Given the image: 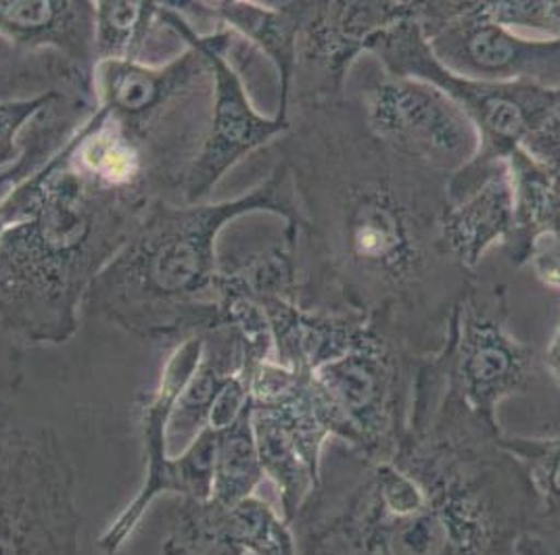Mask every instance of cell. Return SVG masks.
<instances>
[{
  "label": "cell",
  "instance_id": "cell-1",
  "mask_svg": "<svg viewBox=\"0 0 560 555\" xmlns=\"http://www.w3.org/2000/svg\"><path fill=\"white\" fill-rule=\"evenodd\" d=\"M277 142L295 197L298 305L360 318L429 359L475 272L445 247L447 174L374 137L353 94L287 105Z\"/></svg>",
  "mask_w": 560,
  "mask_h": 555
},
{
  "label": "cell",
  "instance_id": "cell-2",
  "mask_svg": "<svg viewBox=\"0 0 560 555\" xmlns=\"http://www.w3.org/2000/svg\"><path fill=\"white\" fill-rule=\"evenodd\" d=\"M502 439L452 385L445 351L429 357L392 458L328 442L291 522L298 555H516L525 532L552 520Z\"/></svg>",
  "mask_w": 560,
  "mask_h": 555
},
{
  "label": "cell",
  "instance_id": "cell-3",
  "mask_svg": "<svg viewBox=\"0 0 560 555\" xmlns=\"http://www.w3.org/2000/svg\"><path fill=\"white\" fill-rule=\"evenodd\" d=\"M153 203L84 176L68 142L0 203V330L22 347L71 341L94 280Z\"/></svg>",
  "mask_w": 560,
  "mask_h": 555
},
{
  "label": "cell",
  "instance_id": "cell-4",
  "mask_svg": "<svg viewBox=\"0 0 560 555\" xmlns=\"http://www.w3.org/2000/svg\"><path fill=\"white\" fill-rule=\"evenodd\" d=\"M254 211H272L293 228L298 209L284 163L238 199L195 205L155 201L94 280L84 311L139 339L176 345L222 326L215 240L234 217Z\"/></svg>",
  "mask_w": 560,
  "mask_h": 555
},
{
  "label": "cell",
  "instance_id": "cell-5",
  "mask_svg": "<svg viewBox=\"0 0 560 555\" xmlns=\"http://www.w3.org/2000/svg\"><path fill=\"white\" fill-rule=\"evenodd\" d=\"M96 103L135 140L165 201L183 203L190 167L210 132L213 75L192 45L162 66L103 61L94 70Z\"/></svg>",
  "mask_w": 560,
  "mask_h": 555
},
{
  "label": "cell",
  "instance_id": "cell-6",
  "mask_svg": "<svg viewBox=\"0 0 560 555\" xmlns=\"http://www.w3.org/2000/svg\"><path fill=\"white\" fill-rule=\"evenodd\" d=\"M82 524L63 440L0 397V555H84Z\"/></svg>",
  "mask_w": 560,
  "mask_h": 555
},
{
  "label": "cell",
  "instance_id": "cell-7",
  "mask_svg": "<svg viewBox=\"0 0 560 555\" xmlns=\"http://www.w3.org/2000/svg\"><path fill=\"white\" fill-rule=\"evenodd\" d=\"M427 359L366 322L350 351L316 371L335 417V440L366 458H392L404 439Z\"/></svg>",
  "mask_w": 560,
  "mask_h": 555
},
{
  "label": "cell",
  "instance_id": "cell-8",
  "mask_svg": "<svg viewBox=\"0 0 560 555\" xmlns=\"http://www.w3.org/2000/svg\"><path fill=\"white\" fill-rule=\"evenodd\" d=\"M252 424L264 474L279 488L280 513L291 527L320 481V463L335 439V417L314 374L268 359L252 387Z\"/></svg>",
  "mask_w": 560,
  "mask_h": 555
},
{
  "label": "cell",
  "instance_id": "cell-9",
  "mask_svg": "<svg viewBox=\"0 0 560 555\" xmlns=\"http://www.w3.org/2000/svg\"><path fill=\"white\" fill-rule=\"evenodd\" d=\"M366 50L389 73L431 82L465 109L481 137V151L472 162L477 165L509 162L557 105V88L534 82H477L445 70L422 36L419 15L376 34Z\"/></svg>",
  "mask_w": 560,
  "mask_h": 555
},
{
  "label": "cell",
  "instance_id": "cell-10",
  "mask_svg": "<svg viewBox=\"0 0 560 555\" xmlns=\"http://www.w3.org/2000/svg\"><path fill=\"white\" fill-rule=\"evenodd\" d=\"M203 353V336L178 343L165 362L160 382L139 399V437L144 458V481L137 497L119 511L98 536V550L116 555L139 529L147 509L162 495L180 499H208L211 495L215 430L206 428L178 456L170 453L167 424Z\"/></svg>",
  "mask_w": 560,
  "mask_h": 555
},
{
  "label": "cell",
  "instance_id": "cell-11",
  "mask_svg": "<svg viewBox=\"0 0 560 555\" xmlns=\"http://www.w3.org/2000/svg\"><path fill=\"white\" fill-rule=\"evenodd\" d=\"M444 351L452 385L470 410L491 422L504 399L527 393L536 378L537 351L511 330L506 288H488L477 274L456 309Z\"/></svg>",
  "mask_w": 560,
  "mask_h": 555
},
{
  "label": "cell",
  "instance_id": "cell-12",
  "mask_svg": "<svg viewBox=\"0 0 560 555\" xmlns=\"http://www.w3.org/2000/svg\"><path fill=\"white\" fill-rule=\"evenodd\" d=\"M374 137L397 153L454 176L477 160L481 137L465 109L431 82L373 73L353 94Z\"/></svg>",
  "mask_w": 560,
  "mask_h": 555
},
{
  "label": "cell",
  "instance_id": "cell-13",
  "mask_svg": "<svg viewBox=\"0 0 560 555\" xmlns=\"http://www.w3.org/2000/svg\"><path fill=\"white\" fill-rule=\"evenodd\" d=\"M419 25L433 57L460 78L560 86V38L514 34L481 17L475 2H419Z\"/></svg>",
  "mask_w": 560,
  "mask_h": 555
},
{
  "label": "cell",
  "instance_id": "cell-14",
  "mask_svg": "<svg viewBox=\"0 0 560 555\" xmlns=\"http://www.w3.org/2000/svg\"><path fill=\"white\" fill-rule=\"evenodd\" d=\"M160 22L178 40L199 48L210 61L213 75L210 132L197 162L190 167L183 190V203L195 205L208 199L211 188L222 180L234 163L264 146L268 140L282 137L289 130V121L259 116L249 103L238 71L226 59L234 36L229 27L220 25L211 34H199L170 2H160Z\"/></svg>",
  "mask_w": 560,
  "mask_h": 555
},
{
  "label": "cell",
  "instance_id": "cell-15",
  "mask_svg": "<svg viewBox=\"0 0 560 555\" xmlns=\"http://www.w3.org/2000/svg\"><path fill=\"white\" fill-rule=\"evenodd\" d=\"M298 63L289 103L343 93L351 61L376 34L419 15V2H295Z\"/></svg>",
  "mask_w": 560,
  "mask_h": 555
},
{
  "label": "cell",
  "instance_id": "cell-16",
  "mask_svg": "<svg viewBox=\"0 0 560 555\" xmlns=\"http://www.w3.org/2000/svg\"><path fill=\"white\" fill-rule=\"evenodd\" d=\"M164 555H298L293 529L259 497L236 506L180 499Z\"/></svg>",
  "mask_w": 560,
  "mask_h": 555
},
{
  "label": "cell",
  "instance_id": "cell-17",
  "mask_svg": "<svg viewBox=\"0 0 560 555\" xmlns=\"http://www.w3.org/2000/svg\"><path fill=\"white\" fill-rule=\"evenodd\" d=\"M442 232L447 251L468 272H475L491 245L513 236L511 162L470 163L450 178Z\"/></svg>",
  "mask_w": 560,
  "mask_h": 555
},
{
  "label": "cell",
  "instance_id": "cell-18",
  "mask_svg": "<svg viewBox=\"0 0 560 555\" xmlns=\"http://www.w3.org/2000/svg\"><path fill=\"white\" fill-rule=\"evenodd\" d=\"M270 355L272 349L249 343L234 326H218L206 332L201 359L170 416V453L176 456L178 447L185 451L210 426L211 410L234 378L243 371H256Z\"/></svg>",
  "mask_w": 560,
  "mask_h": 555
},
{
  "label": "cell",
  "instance_id": "cell-19",
  "mask_svg": "<svg viewBox=\"0 0 560 555\" xmlns=\"http://www.w3.org/2000/svg\"><path fill=\"white\" fill-rule=\"evenodd\" d=\"M96 7L86 0H0V38L30 52H57L94 80Z\"/></svg>",
  "mask_w": 560,
  "mask_h": 555
},
{
  "label": "cell",
  "instance_id": "cell-20",
  "mask_svg": "<svg viewBox=\"0 0 560 555\" xmlns=\"http://www.w3.org/2000/svg\"><path fill=\"white\" fill-rule=\"evenodd\" d=\"M511 162L514 182L516 259L529 261L537 276L560 288V190L523 149Z\"/></svg>",
  "mask_w": 560,
  "mask_h": 555
},
{
  "label": "cell",
  "instance_id": "cell-21",
  "mask_svg": "<svg viewBox=\"0 0 560 555\" xmlns=\"http://www.w3.org/2000/svg\"><path fill=\"white\" fill-rule=\"evenodd\" d=\"M272 334V353L287 370L316 374L343 357L355 343L366 320L350 316H328L302 309L287 299L259 302Z\"/></svg>",
  "mask_w": 560,
  "mask_h": 555
},
{
  "label": "cell",
  "instance_id": "cell-22",
  "mask_svg": "<svg viewBox=\"0 0 560 555\" xmlns=\"http://www.w3.org/2000/svg\"><path fill=\"white\" fill-rule=\"evenodd\" d=\"M201 11L218 17L241 38H249L275 63L280 78V121H287V98L298 63L300 17L295 2H199Z\"/></svg>",
  "mask_w": 560,
  "mask_h": 555
},
{
  "label": "cell",
  "instance_id": "cell-23",
  "mask_svg": "<svg viewBox=\"0 0 560 555\" xmlns=\"http://www.w3.org/2000/svg\"><path fill=\"white\" fill-rule=\"evenodd\" d=\"M47 93L96 96L94 80L57 52H30L11 45L7 52H0V105Z\"/></svg>",
  "mask_w": 560,
  "mask_h": 555
},
{
  "label": "cell",
  "instance_id": "cell-24",
  "mask_svg": "<svg viewBox=\"0 0 560 555\" xmlns=\"http://www.w3.org/2000/svg\"><path fill=\"white\" fill-rule=\"evenodd\" d=\"M264 479L249 408L231 426L215 430L210 497L218 504L236 506L254 497Z\"/></svg>",
  "mask_w": 560,
  "mask_h": 555
},
{
  "label": "cell",
  "instance_id": "cell-25",
  "mask_svg": "<svg viewBox=\"0 0 560 555\" xmlns=\"http://www.w3.org/2000/svg\"><path fill=\"white\" fill-rule=\"evenodd\" d=\"M94 57L103 61L144 63L142 55L164 25L160 22V2H94Z\"/></svg>",
  "mask_w": 560,
  "mask_h": 555
},
{
  "label": "cell",
  "instance_id": "cell-26",
  "mask_svg": "<svg viewBox=\"0 0 560 555\" xmlns=\"http://www.w3.org/2000/svg\"><path fill=\"white\" fill-rule=\"evenodd\" d=\"M502 440L527 470L546 516L560 522V437H504Z\"/></svg>",
  "mask_w": 560,
  "mask_h": 555
},
{
  "label": "cell",
  "instance_id": "cell-27",
  "mask_svg": "<svg viewBox=\"0 0 560 555\" xmlns=\"http://www.w3.org/2000/svg\"><path fill=\"white\" fill-rule=\"evenodd\" d=\"M475 11L521 36L560 38V2H475Z\"/></svg>",
  "mask_w": 560,
  "mask_h": 555
},
{
  "label": "cell",
  "instance_id": "cell-28",
  "mask_svg": "<svg viewBox=\"0 0 560 555\" xmlns=\"http://www.w3.org/2000/svg\"><path fill=\"white\" fill-rule=\"evenodd\" d=\"M57 93L9 101L0 105V182L22 157V137L27 123Z\"/></svg>",
  "mask_w": 560,
  "mask_h": 555
},
{
  "label": "cell",
  "instance_id": "cell-29",
  "mask_svg": "<svg viewBox=\"0 0 560 555\" xmlns=\"http://www.w3.org/2000/svg\"><path fill=\"white\" fill-rule=\"evenodd\" d=\"M552 178L560 190V86L552 114L521 146Z\"/></svg>",
  "mask_w": 560,
  "mask_h": 555
},
{
  "label": "cell",
  "instance_id": "cell-30",
  "mask_svg": "<svg viewBox=\"0 0 560 555\" xmlns=\"http://www.w3.org/2000/svg\"><path fill=\"white\" fill-rule=\"evenodd\" d=\"M24 380V347L0 330V397L18 393Z\"/></svg>",
  "mask_w": 560,
  "mask_h": 555
},
{
  "label": "cell",
  "instance_id": "cell-31",
  "mask_svg": "<svg viewBox=\"0 0 560 555\" xmlns=\"http://www.w3.org/2000/svg\"><path fill=\"white\" fill-rule=\"evenodd\" d=\"M516 555H560V522L552 520L516 541Z\"/></svg>",
  "mask_w": 560,
  "mask_h": 555
},
{
  "label": "cell",
  "instance_id": "cell-32",
  "mask_svg": "<svg viewBox=\"0 0 560 555\" xmlns=\"http://www.w3.org/2000/svg\"><path fill=\"white\" fill-rule=\"evenodd\" d=\"M544 366L550 370V374L560 382V328L557 336L552 339L550 347L544 353Z\"/></svg>",
  "mask_w": 560,
  "mask_h": 555
}]
</instances>
